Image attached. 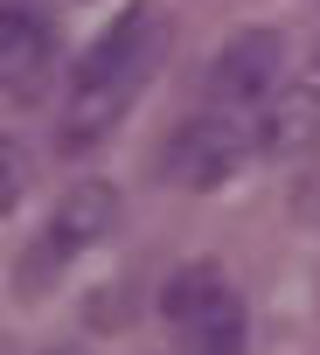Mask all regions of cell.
Returning <instances> with one entry per match:
<instances>
[{
	"label": "cell",
	"mask_w": 320,
	"mask_h": 355,
	"mask_svg": "<svg viewBox=\"0 0 320 355\" xmlns=\"http://www.w3.org/2000/svg\"><path fill=\"white\" fill-rule=\"evenodd\" d=\"M160 42H168L160 15H153V8H132V15H118V21L77 56L70 112H63V146H70V153L98 146V139L125 119L132 91H139V84L153 77V63H160Z\"/></svg>",
	"instance_id": "6da1fadb"
},
{
	"label": "cell",
	"mask_w": 320,
	"mask_h": 355,
	"mask_svg": "<svg viewBox=\"0 0 320 355\" xmlns=\"http://www.w3.org/2000/svg\"><path fill=\"white\" fill-rule=\"evenodd\" d=\"M160 313L195 355H244V300L223 279V265H209V258L181 265L160 286Z\"/></svg>",
	"instance_id": "7a4b0ae2"
},
{
	"label": "cell",
	"mask_w": 320,
	"mask_h": 355,
	"mask_svg": "<svg viewBox=\"0 0 320 355\" xmlns=\"http://www.w3.org/2000/svg\"><path fill=\"white\" fill-rule=\"evenodd\" d=\"M244 160H251V132L230 112H202V119L175 125V139H168V182L216 189V182H230Z\"/></svg>",
	"instance_id": "3957f363"
},
{
	"label": "cell",
	"mask_w": 320,
	"mask_h": 355,
	"mask_svg": "<svg viewBox=\"0 0 320 355\" xmlns=\"http://www.w3.org/2000/svg\"><path fill=\"white\" fill-rule=\"evenodd\" d=\"M278 63H285V42H278L272 28H244V35L223 42L209 84H216V98H230V105H258V98L278 84Z\"/></svg>",
	"instance_id": "277c9868"
},
{
	"label": "cell",
	"mask_w": 320,
	"mask_h": 355,
	"mask_svg": "<svg viewBox=\"0 0 320 355\" xmlns=\"http://www.w3.org/2000/svg\"><path fill=\"white\" fill-rule=\"evenodd\" d=\"M112 223H118V189H112V182H77V189H63L42 251H56V258H63V251H84V244H98Z\"/></svg>",
	"instance_id": "5b68a950"
},
{
	"label": "cell",
	"mask_w": 320,
	"mask_h": 355,
	"mask_svg": "<svg viewBox=\"0 0 320 355\" xmlns=\"http://www.w3.org/2000/svg\"><path fill=\"white\" fill-rule=\"evenodd\" d=\"M265 153H278V160H292V153H313L320 146V84H292V91H278L272 98V112H265Z\"/></svg>",
	"instance_id": "8992f818"
},
{
	"label": "cell",
	"mask_w": 320,
	"mask_h": 355,
	"mask_svg": "<svg viewBox=\"0 0 320 355\" xmlns=\"http://www.w3.org/2000/svg\"><path fill=\"white\" fill-rule=\"evenodd\" d=\"M0 70H8V91H15V98H35V91H42V70H49V35H42V21L8 15V28H0Z\"/></svg>",
	"instance_id": "52a82bcc"
}]
</instances>
